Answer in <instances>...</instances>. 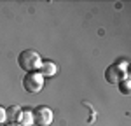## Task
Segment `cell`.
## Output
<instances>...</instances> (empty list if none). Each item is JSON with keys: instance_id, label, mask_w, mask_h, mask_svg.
<instances>
[{"instance_id": "cell-6", "label": "cell", "mask_w": 131, "mask_h": 126, "mask_svg": "<svg viewBox=\"0 0 131 126\" xmlns=\"http://www.w3.org/2000/svg\"><path fill=\"white\" fill-rule=\"evenodd\" d=\"M16 123L21 126H31L33 124V116H31V109H21L19 116L16 119Z\"/></svg>"}, {"instance_id": "cell-4", "label": "cell", "mask_w": 131, "mask_h": 126, "mask_svg": "<svg viewBox=\"0 0 131 126\" xmlns=\"http://www.w3.org/2000/svg\"><path fill=\"white\" fill-rule=\"evenodd\" d=\"M31 116H33V124L37 126H49L52 123V110L47 105H37L31 109Z\"/></svg>"}, {"instance_id": "cell-10", "label": "cell", "mask_w": 131, "mask_h": 126, "mask_svg": "<svg viewBox=\"0 0 131 126\" xmlns=\"http://www.w3.org/2000/svg\"><path fill=\"white\" fill-rule=\"evenodd\" d=\"M4 126H21V124H18V123H5Z\"/></svg>"}, {"instance_id": "cell-9", "label": "cell", "mask_w": 131, "mask_h": 126, "mask_svg": "<svg viewBox=\"0 0 131 126\" xmlns=\"http://www.w3.org/2000/svg\"><path fill=\"white\" fill-rule=\"evenodd\" d=\"M5 121H7V116H5V109H4V107H0V126L5 124Z\"/></svg>"}, {"instance_id": "cell-3", "label": "cell", "mask_w": 131, "mask_h": 126, "mask_svg": "<svg viewBox=\"0 0 131 126\" xmlns=\"http://www.w3.org/2000/svg\"><path fill=\"white\" fill-rule=\"evenodd\" d=\"M23 88L26 93H40L44 88V77L39 72H28L23 77Z\"/></svg>"}, {"instance_id": "cell-2", "label": "cell", "mask_w": 131, "mask_h": 126, "mask_svg": "<svg viewBox=\"0 0 131 126\" xmlns=\"http://www.w3.org/2000/svg\"><path fill=\"white\" fill-rule=\"evenodd\" d=\"M105 79L108 84H119L121 81L128 79V61H121V63H112L107 67L105 70Z\"/></svg>"}, {"instance_id": "cell-7", "label": "cell", "mask_w": 131, "mask_h": 126, "mask_svg": "<svg viewBox=\"0 0 131 126\" xmlns=\"http://www.w3.org/2000/svg\"><path fill=\"white\" fill-rule=\"evenodd\" d=\"M21 112V107L19 105H10L5 109V116H7V123H16L18 116Z\"/></svg>"}, {"instance_id": "cell-8", "label": "cell", "mask_w": 131, "mask_h": 126, "mask_svg": "<svg viewBox=\"0 0 131 126\" xmlns=\"http://www.w3.org/2000/svg\"><path fill=\"white\" fill-rule=\"evenodd\" d=\"M119 86V91H121L122 94H129L131 93V82H129V77L128 79H124V81H121V82L117 84Z\"/></svg>"}, {"instance_id": "cell-5", "label": "cell", "mask_w": 131, "mask_h": 126, "mask_svg": "<svg viewBox=\"0 0 131 126\" xmlns=\"http://www.w3.org/2000/svg\"><path fill=\"white\" fill-rule=\"evenodd\" d=\"M56 72H58V67H56V63H54V61L46 60V61L40 63L39 74H40L42 77H52V75H56Z\"/></svg>"}, {"instance_id": "cell-1", "label": "cell", "mask_w": 131, "mask_h": 126, "mask_svg": "<svg viewBox=\"0 0 131 126\" xmlns=\"http://www.w3.org/2000/svg\"><path fill=\"white\" fill-rule=\"evenodd\" d=\"M40 63H42L40 54L37 51H33V49H25L18 56V65H19L21 70H25L26 74L28 72H39Z\"/></svg>"}]
</instances>
